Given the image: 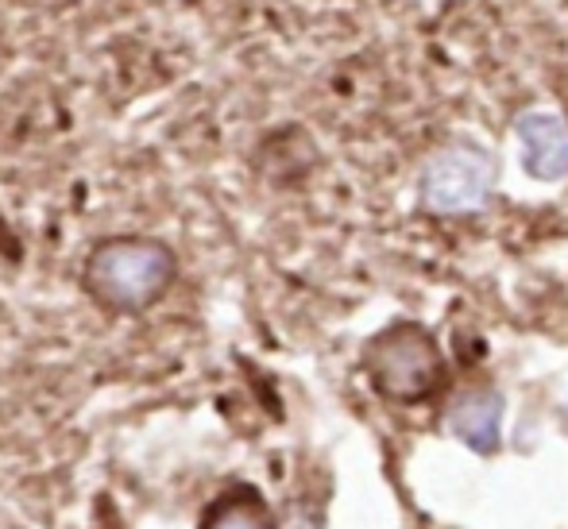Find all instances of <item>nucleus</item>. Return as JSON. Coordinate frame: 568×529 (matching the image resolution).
Listing matches in <instances>:
<instances>
[{"instance_id":"nucleus-1","label":"nucleus","mask_w":568,"mask_h":529,"mask_svg":"<svg viewBox=\"0 0 568 529\" xmlns=\"http://www.w3.org/2000/svg\"><path fill=\"white\" fill-rule=\"evenodd\" d=\"M179 278V255L155 236H109L93 244L82 267V291L109 314H143Z\"/></svg>"},{"instance_id":"nucleus-2","label":"nucleus","mask_w":568,"mask_h":529,"mask_svg":"<svg viewBox=\"0 0 568 529\" xmlns=\"http://www.w3.org/2000/svg\"><path fill=\"white\" fill-rule=\"evenodd\" d=\"M367 375L375 390L395 403H422L442 387L445 356L434 333L418 321H395L379 336H372L364 352Z\"/></svg>"},{"instance_id":"nucleus-3","label":"nucleus","mask_w":568,"mask_h":529,"mask_svg":"<svg viewBox=\"0 0 568 529\" xmlns=\"http://www.w3.org/2000/svg\"><path fill=\"white\" fill-rule=\"evenodd\" d=\"M499 182V159L476 140H453L429 155L418 179V202L434 216H468L487 210Z\"/></svg>"},{"instance_id":"nucleus-4","label":"nucleus","mask_w":568,"mask_h":529,"mask_svg":"<svg viewBox=\"0 0 568 529\" xmlns=\"http://www.w3.org/2000/svg\"><path fill=\"white\" fill-rule=\"evenodd\" d=\"M515 132L518 143H523V163L530 179H568V116L549 109H530L515 120Z\"/></svg>"},{"instance_id":"nucleus-5","label":"nucleus","mask_w":568,"mask_h":529,"mask_svg":"<svg viewBox=\"0 0 568 529\" xmlns=\"http://www.w3.org/2000/svg\"><path fill=\"white\" fill-rule=\"evenodd\" d=\"M499 421H503V395L491 387L468 390L449 414V425H453L456 437L484 456L499 448Z\"/></svg>"},{"instance_id":"nucleus-6","label":"nucleus","mask_w":568,"mask_h":529,"mask_svg":"<svg viewBox=\"0 0 568 529\" xmlns=\"http://www.w3.org/2000/svg\"><path fill=\"white\" fill-rule=\"evenodd\" d=\"M202 529H275V518H271V510L260 502V495L232 491L213 502Z\"/></svg>"}]
</instances>
